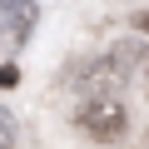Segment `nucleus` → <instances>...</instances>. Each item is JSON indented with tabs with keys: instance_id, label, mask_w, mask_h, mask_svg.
I'll return each instance as SVG.
<instances>
[{
	"instance_id": "1",
	"label": "nucleus",
	"mask_w": 149,
	"mask_h": 149,
	"mask_svg": "<svg viewBox=\"0 0 149 149\" xmlns=\"http://www.w3.org/2000/svg\"><path fill=\"white\" fill-rule=\"evenodd\" d=\"M74 119H80L85 134L114 144V139H124V129H129V104H124L119 95H90V100L80 104V114H74Z\"/></svg>"
},
{
	"instance_id": "2",
	"label": "nucleus",
	"mask_w": 149,
	"mask_h": 149,
	"mask_svg": "<svg viewBox=\"0 0 149 149\" xmlns=\"http://www.w3.org/2000/svg\"><path fill=\"white\" fill-rule=\"evenodd\" d=\"M35 0H0V40H10V45H20L25 35H30V25H35Z\"/></svg>"
},
{
	"instance_id": "3",
	"label": "nucleus",
	"mask_w": 149,
	"mask_h": 149,
	"mask_svg": "<svg viewBox=\"0 0 149 149\" xmlns=\"http://www.w3.org/2000/svg\"><path fill=\"white\" fill-rule=\"evenodd\" d=\"M134 60H139V45H134V40H129V45H119V50L109 55V65H114L119 74H124V70H134Z\"/></svg>"
},
{
	"instance_id": "4",
	"label": "nucleus",
	"mask_w": 149,
	"mask_h": 149,
	"mask_svg": "<svg viewBox=\"0 0 149 149\" xmlns=\"http://www.w3.org/2000/svg\"><path fill=\"white\" fill-rule=\"evenodd\" d=\"M15 144V119H10V109H0V149H10Z\"/></svg>"
},
{
	"instance_id": "5",
	"label": "nucleus",
	"mask_w": 149,
	"mask_h": 149,
	"mask_svg": "<svg viewBox=\"0 0 149 149\" xmlns=\"http://www.w3.org/2000/svg\"><path fill=\"white\" fill-rule=\"evenodd\" d=\"M15 80H20V70H15V65H5V70H0V85H5V90H10Z\"/></svg>"
},
{
	"instance_id": "6",
	"label": "nucleus",
	"mask_w": 149,
	"mask_h": 149,
	"mask_svg": "<svg viewBox=\"0 0 149 149\" xmlns=\"http://www.w3.org/2000/svg\"><path fill=\"white\" fill-rule=\"evenodd\" d=\"M134 25H139V30H149V10H144V15H139V20H134Z\"/></svg>"
}]
</instances>
